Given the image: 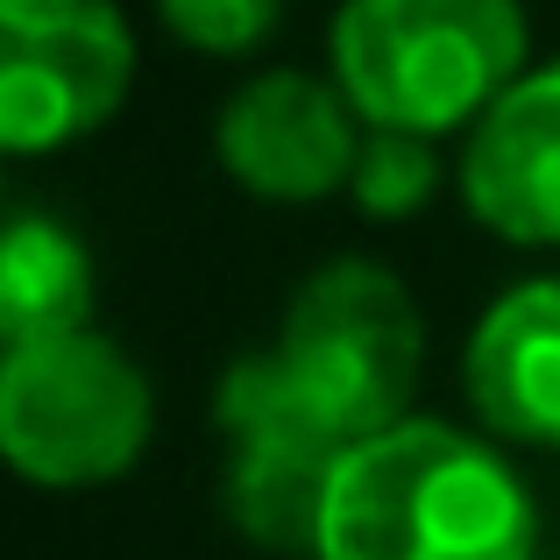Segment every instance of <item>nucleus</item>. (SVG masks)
<instances>
[{
	"mask_svg": "<svg viewBox=\"0 0 560 560\" xmlns=\"http://www.w3.org/2000/svg\"><path fill=\"white\" fill-rule=\"evenodd\" d=\"M539 511L497 440L397 419L334 462L313 560H533Z\"/></svg>",
	"mask_w": 560,
	"mask_h": 560,
	"instance_id": "obj_1",
	"label": "nucleus"
},
{
	"mask_svg": "<svg viewBox=\"0 0 560 560\" xmlns=\"http://www.w3.org/2000/svg\"><path fill=\"white\" fill-rule=\"evenodd\" d=\"M533 71L525 0H341L327 22V79L370 128L454 136Z\"/></svg>",
	"mask_w": 560,
	"mask_h": 560,
	"instance_id": "obj_2",
	"label": "nucleus"
},
{
	"mask_svg": "<svg viewBox=\"0 0 560 560\" xmlns=\"http://www.w3.org/2000/svg\"><path fill=\"white\" fill-rule=\"evenodd\" d=\"M291 397L334 440H370L411 419V390L425 370V319L405 277L370 256H334L291 291L284 327L270 341Z\"/></svg>",
	"mask_w": 560,
	"mask_h": 560,
	"instance_id": "obj_3",
	"label": "nucleus"
},
{
	"mask_svg": "<svg viewBox=\"0 0 560 560\" xmlns=\"http://www.w3.org/2000/svg\"><path fill=\"white\" fill-rule=\"evenodd\" d=\"M156 390L100 327L0 348V468L36 490H100L150 454Z\"/></svg>",
	"mask_w": 560,
	"mask_h": 560,
	"instance_id": "obj_4",
	"label": "nucleus"
},
{
	"mask_svg": "<svg viewBox=\"0 0 560 560\" xmlns=\"http://www.w3.org/2000/svg\"><path fill=\"white\" fill-rule=\"evenodd\" d=\"M136 85V28L114 0H0V156L100 136Z\"/></svg>",
	"mask_w": 560,
	"mask_h": 560,
	"instance_id": "obj_5",
	"label": "nucleus"
},
{
	"mask_svg": "<svg viewBox=\"0 0 560 560\" xmlns=\"http://www.w3.org/2000/svg\"><path fill=\"white\" fill-rule=\"evenodd\" d=\"M213 419H220V440H228L220 504H228L234 533L262 553L313 560L319 518H327V490H334V462L348 454V440H334L291 397V383L270 362V348L242 355L220 376Z\"/></svg>",
	"mask_w": 560,
	"mask_h": 560,
	"instance_id": "obj_6",
	"label": "nucleus"
},
{
	"mask_svg": "<svg viewBox=\"0 0 560 560\" xmlns=\"http://www.w3.org/2000/svg\"><path fill=\"white\" fill-rule=\"evenodd\" d=\"M362 136H370V121L348 107V93L334 79L277 65V71H256V79H242L228 93V107L213 121V156L256 199L313 206V199L348 191Z\"/></svg>",
	"mask_w": 560,
	"mask_h": 560,
	"instance_id": "obj_7",
	"label": "nucleus"
},
{
	"mask_svg": "<svg viewBox=\"0 0 560 560\" xmlns=\"http://www.w3.org/2000/svg\"><path fill=\"white\" fill-rule=\"evenodd\" d=\"M462 206L511 248H560V57L533 65L462 136Z\"/></svg>",
	"mask_w": 560,
	"mask_h": 560,
	"instance_id": "obj_8",
	"label": "nucleus"
},
{
	"mask_svg": "<svg viewBox=\"0 0 560 560\" xmlns=\"http://www.w3.org/2000/svg\"><path fill=\"white\" fill-rule=\"evenodd\" d=\"M462 383L490 440L560 454V277L497 291L468 334Z\"/></svg>",
	"mask_w": 560,
	"mask_h": 560,
	"instance_id": "obj_9",
	"label": "nucleus"
},
{
	"mask_svg": "<svg viewBox=\"0 0 560 560\" xmlns=\"http://www.w3.org/2000/svg\"><path fill=\"white\" fill-rule=\"evenodd\" d=\"M93 248L57 213H0V348L93 327Z\"/></svg>",
	"mask_w": 560,
	"mask_h": 560,
	"instance_id": "obj_10",
	"label": "nucleus"
},
{
	"mask_svg": "<svg viewBox=\"0 0 560 560\" xmlns=\"http://www.w3.org/2000/svg\"><path fill=\"white\" fill-rule=\"evenodd\" d=\"M440 191V150L433 136H405V128H370L355 156V178H348V199L370 220H411L425 213Z\"/></svg>",
	"mask_w": 560,
	"mask_h": 560,
	"instance_id": "obj_11",
	"label": "nucleus"
},
{
	"mask_svg": "<svg viewBox=\"0 0 560 560\" xmlns=\"http://www.w3.org/2000/svg\"><path fill=\"white\" fill-rule=\"evenodd\" d=\"M156 22L199 57H248L277 36L284 0H156Z\"/></svg>",
	"mask_w": 560,
	"mask_h": 560,
	"instance_id": "obj_12",
	"label": "nucleus"
},
{
	"mask_svg": "<svg viewBox=\"0 0 560 560\" xmlns=\"http://www.w3.org/2000/svg\"><path fill=\"white\" fill-rule=\"evenodd\" d=\"M0 213H8V206H0Z\"/></svg>",
	"mask_w": 560,
	"mask_h": 560,
	"instance_id": "obj_13",
	"label": "nucleus"
}]
</instances>
